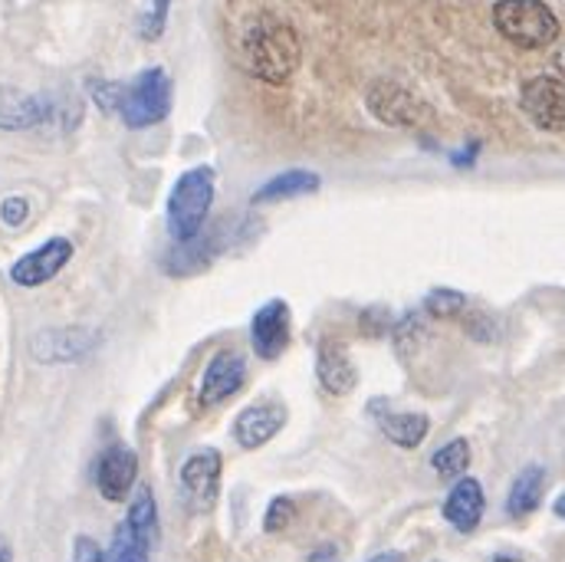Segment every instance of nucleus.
I'll return each mask as SVG.
<instances>
[{
    "instance_id": "nucleus-1",
    "label": "nucleus",
    "mask_w": 565,
    "mask_h": 562,
    "mask_svg": "<svg viewBox=\"0 0 565 562\" xmlns=\"http://www.w3.org/2000/svg\"><path fill=\"white\" fill-rule=\"evenodd\" d=\"M299 56H302L299 36L286 20L260 17L244 33V63L267 86L289 83V76L299 70Z\"/></svg>"
},
{
    "instance_id": "nucleus-2",
    "label": "nucleus",
    "mask_w": 565,
    "mask_h": 562,
    "mask_svg": "<svg viewBox=\"0 0 565 562\" xmlns=\"http://www.w3.org/2000/svg\"><path fill=\"white\" fill-rule=\"evenodd\" d=\"M214 204V171L211 168H191L184 171L171 194H168V231L178 244H188L201 237L204 221Z\"/></svg>"
},
{
    "instance_id": "nucleus-3",
    "label": "nucleus",
    "mask_w": 565,
    "mask_h": 562,
    "mask_svg": "<svg viewBox=\"0 0 565 562\" xmlns=\"http://www.w3.org/2000/svg\"><path fill=\"white\" fill-rule=\"evenodd\" d=\"M493 26L523 50H543L559 40V17L543 0H497Z\"/></svg>"
},
{
    "instance_id": "nucleus-4",
    "label": "nucleus",
    "mask_w": 565,
    "mask_h": 562,
    "mask_svg": "<svg viewBox=\"0 0 565 562\" xmlns=\"http://www.w3.org/2000/svg\"><path fill=\"white\" fill-rule=\"evenodd\" d=\"M129 129H148L171 113V79L161 66L139 73L129 86H122L119 109Z\"/></svg>"
},
{
    "instance_id": "nucleus-5",
    "label": "nucleus",
    "mask_w": 565,
    "mask_h": 562,
    "mask_svg": "<svg viewBox=\"0 0 565 562\" xmlns=\"http://www.w3.org/2000/svg\"><path fill=\"white\" fill-rule=\"evenodd\" d=\"M520 106L526 119L543 132H565V79L536 76L523 86Z\"/></svg>"
},
{
    "instance_id": "nucleus-6",
    "label": "nucleus",
    "mask_w": 565,
    "mask_h": 562,
    "mask_svg": "<svg viewBox=\"0 0 565 562\" xmlns=\"http://www.w3.org/2000/svg\"><path fill=\"white\" fill-rule=\"evenodd\" d=\"M365 103H369V113L379 123L395 126V129H415V126H422L424 119H427V109H424L422 103L405 86L388 83V79L372 83Z\"/></svg>"
},
{
    "instance_id": "nucleus-7",
    "label": "nucleus",
    "mask_w": 565,
    "mask_h": 562,
    "mask_svg": "<svg viewBox=\"0 0 565 562\" xmlns=\"http://www.w3.org/2000/svg\"><path fill=\"white\" fill-rule=\"evenodd\" d=\"M221 454L214 447H204L191 454L181 467V490L194 510H211L221 490Z\"/></svg>"
},
{
    "instance_id": "nucleus-8",
    "label": "nucleus",
    "mask_w": 565,
    "mask_h": 562,
    "mask_svg": "<svg viewBox=\"0 0 565 562\" xmlns=\"http://www.w3.org/2000/svg\"><path fill=\"white\" fill-rule=\"evenodd\" d=\"M70 257H73V244L66 237H53V241L40 244L36 251L23 254L10 267V280L17 283V286H26V289L43 286V283L53 280L70 264Z\"/></svg>"
},
{
    "instance_id": "nucleus-9",
    "label": "nucleus",
    "mask_w": 565,
    "mask_h": 562,
    "mask_svg": "<svg viewBox=\"0 0 565 562\" xmlns=\"http://www.w3.org/2000/svg\"><path fill=\"white\" fill-rule=\"evenodd\" d=\"M136 477H139V457L132 447L126 444H113L99 454L96 460V487L106 500L119 503L129 497V490L136 487Z\"/></svg>"
},
{
    "instance_id": "nucleus-10",
    "label": "nucleus",
    "mask_w": 565,
    "mask_h": 562,
    "mask_svg": "<svg viewBox=\"0 0 565 562\" xmlns=\"http://www.w3.org/2000/svg\"><path fill=\"white\" fill-rule=\"evenodd\" d=\"M99 342V336L93 329L83 326H66V329H43L33 342L30 352L33 359L46 362V365H60V362H76L86 352H93V346Z\"/></svg>"
},
{
    "instance_id": "nucleus-11",
    "label": "nucleus",
    "mask_w": 565,
    "mask_h": 562,
    "mask_svg": "<svg viewBox=\"0 0 565 562\" xmlns=\"http://www.w3.org/2000/svg\"><path fill=\"white\" fill-rule=\"evenodd\" d=\"M244 379H247L244 359H241L237 352L224 349V352H217V356L207 362V369H204V375H201L198 402H201L204 409H214V405L227 402L234 392H241Z\"/></svg>"
},
{
    "instance_id": "nucleus-12",
    "label": "nucleus",
    "mask_w": 565,
    "mask_h": 562,
    "mask_svg": "<svg viewBox=\"0 0 565 562\" xmlns=\"http://www.w3.org/2000/svg\"><path fill=\"white\" fill-rule=\"evenodd\" d=\"M250 342H254V352L260 359H267V362L280 359L286 342H289V306L282 299H270L254 312Z\"/></svg>"
},
{
    "instance_id": "nucleus-13",
    "label": "nucleus",
    "mask_w": 565,
    "mask_h": 562,
    "mask_svg": "<svg viewBox=\"0 0 565 562\" xmlns=\"http://www.w3.org/2000/svg\"><path fill=\"white\" fill-rule=\"evenodd\" d=\"M50 103L17 86H0V132H26L46 123Z\"/></svg>"
},
{
    "instance_id": "nucleus-14",
    "label": "nucleus",
    "mask_w": 565,
    "mask_h": 562,
    "mask_svg": "<svg viewBox=\"0 0 565 562\" xmlns=\"http://www.w3.org/2000/svg\"><path fill=\"white\" fill-rule=\"evenodd\" d=\"M369 412H372V418L379 424V431H382L392 444H398V447H405V450L422 447L427 431H430L427 415H422V412H392L382 399H375V402L369 405Z\"/></svg>"
},
{
    "instance_id": "nucleus-15",
    "label": "nucleus",
    "mask_w": 565,
    "mask_h": 562,
    "mask_svg": "<svg viewBox=\"0 0 565 562\" xmlns=\"http://www.w3.org/2000/svg\"><path fill=\"white\" fill-rule=\"evenodd\" d=\"M282 424H286V412H282V405H277V402L250 405V409H244V412L237 415V422H234V437H237L241 447L257 450V447H264L267 441H274V437L280 434Z\"/></svg>"
},
{
    "instance_id": "nucleus-16",
    "label": "nucleus",
    "mask_w": 565,
    "mask_h": 562,
    "mask_svg": "<svg viewBox=\"0 0 565 562\" xmlns=\"http://www.w3.org/2000/svg\"><path fill=\"white\" fill-rule=\"evenodd\" d=\"M316 375L329 395H349L359 382V372L349 359V349L335 339H326L316 356Z\"/></svg>"
},
{
    "instance_id": "nucleus-17",
    "label": "nucleus",
    "mask_w": 565,
    "mask_h": 562,
    "mask_svg": "<svg viewBox=\"0 0 565 562\" xmlns=\"http://www.w3.org/2000/svg\"><path fill=\"white\" fill-rule=\"evenodd\" d=\"M483 507H487V500H483L480 480L463 477V480H457L454 490L447 494L444 517H447V523H450L457 533H473V530L480 527V520H483Z\"/></svg>"
},
{
    "instance_id": "nucleus-18",
    "label": "nucleus",
    "mask_w": 565,
    "mask_h": 562,
    "mask_svg": "<svg viewBox=\"0 0 565 562\" xmlns=\"http://www.w3.org/2000/svg\"><path fill=\"white\" fill-rule=\"evenodd\" d=\"M543 490H546V470L540 464L523 467L510 487V497H507L510 517H530L543 503Z\"/></svg>"
},
{
    "instance_id": "nucleus-19",
    "label": "nucleus",
    "mask_w": 565,
    "mask_h": 562,
    "mask_svg": "<svg viewBox=\"0 0 565 562\" xmlns=\"http://www.w3.org/2000/svg\"><path fill=\"white\" fill-rule=\"evenodd\" d=\"M319 191V174L312 171H282L277 178H270L260 191H254V204H270V201H289V198H306Z\"/></svg>"
},
{
    "instance_id": "nucleus-20",
    "label": "nucleus",
    "mask_w": 565,
    "mask_h": 562,
    "mask_svg": "<svg viewBox=\"0 0 565 562\" xmlns=\"http://www.w3.org/2000/svg\"><path fill=\"white\" fill-rule=\"evenodd\" d=\"M430 467L437 470L440 480H457V477H463L467 467H470V444H467L463 437L447 441L440 450H434Z\"/></svg>"
},
{
    "instance_id": "nucleus-21",
    "label": "nucleus",
    "mask_w": 565,
    "mask_h": 562,
    "mask_svg": "<svg viewBox=\"0 0 565 562\" xmlns=\"http://www.w3.org/2000/svg\"><path fill=\"white\" fill-rule=\"evenodd\" d=\"M106 562H151V543L141 540L129 523H119L113 547L106 550Z\"/></svg>"
},
{
    "instance_id": "nucleus-22",
    "label": "nucleus",
    "mask_w": 565,
    "mask_h": 562,
    "mask_svg": "<svg viewBox=\"0 0 565 562\" xmlns=\"http://www.w3.org/2000/svg\"><path fill=\"white\" fill-rule=\"evenodd\" d=\"M126 523L139 533L141 540H148L154 547V540H158V507H154V497H151L148 487H139V494H136V500L129 507Z\"/></svg>"
},
{
    "instance_id": "nucleus-23",
    "label": "nucleus",
    "mask_w": 565,
    "mask_h": 562,
    "mask_svg": "<svg viewBox=\"0 0 565 562\" xmlns=\"http://www.w3.org/2000/svg\"><path fill=\"white\" fill-rule=\"evenodd\" d=\"M424 309L434 319H457L467 309V296L457 289H430L424 299Z\"/></svg>"
},
{
    "instance_id": "nucleus-24",
    "label": "nucleus",
    "mask_w": 565,
    "mask_h": 562,
    "mask_svg": "<svg viewBox=\"0 0 565 562\" xmlns=\"http://www.w3.org/2000/svg\"><path fill=\"white\" fill-rule=\"evenodd\" d=\"M424 336H427L424 316L422 312H412V316H405V319L398 322V329H395V346H398L402 356H412V352L422 346Z\"/></svg>"
},
{
    "instance_id": "nucleus-25",
    "label": "nucleus",
    "mask_w": 565,
    "mask_h": 562,
    "mask_svg": "<svg viewBox=\"0 0 565 562\" xmlns=\"http://www.w3.org/2000/svg\"><path fill=\"white\" fill-rule=\"evenodd\" d=\"M168 10H171V0H151V7L145 10V17L139 20V33L145 40H158L164 33Z\"/></svg>"
},
{
    "instance_id": "nucleus-26",
    "label": "nucleus",
    "mask_w": 565,
    "mask_h": 562,
    "mask_svg": "<svg viewBox=\"0 0 565 562\" xmlns=\"http://www.w3.org/2000/svg\"><path fill=\"white\" fill-rule=\"evenodd\" d=\"M292 517H296V503H292L289 497H277V500L270 503L267 517H264V530H267V533H282V530L292 523Z\"/></svg>"
},
{
    "instance_id": "nucleus-27",
    "label": "nucleus",
    "mask_w": 565,
    "mask_h": 562,
    "mask_svg": "<svg viewBox=\"0 0 565 562\" xmlns=\"http://www.w3.org/2000/svg\"><path fill=\"white\" fill-rule=\"evenodd\" d=\"M26 214H30V204H26L23 198H7V201L0 204V218H3L7 227H20V224L26 221Z\"/></svg>"
},
{
    "instance_id": "nucleus-28",
    "label": "nucleus",
    "mask_w": 565,
    "mask_h": 562,
    "mask_svg": "<svg viewBox=\"0 0 565 562\" xmlns=\"http://www.w3.org/2000/svg\"><path fill=\"white\" fill-rule=\"evenodd\" d=\"M70 562H106V553L99 550V543H96V540H89V537H76V543H73V560Z\"/></svg>"
},
{
    "instance_id": "nucleus-29",
    "label": "nucleus",
    "mask_w": 565,
    "mask_h": 562,
    "mask_svg": "<svg viewBox=\"0 0 565 562\" xmlns=\"http://www.w3.org/2000/svg\"><path fill=\"white\" fill-rule=\"evenodd\" d=\"M309 562H342V560H339L335 547H319L316 553H309Z\"/></svg>"
},
{
    "instance_id": "nucleus-30",
    "label": "nucleus",
    "mask_w": 565,
    "mask_h": 562,
    "mask_svg": "<svg viewBox=\"0 0 565 562\" xmlns=\"http://www.w3.org/2000/svg\"><path fill=\"white\" fill-rule=\"evenodd\" d=\"M369 562H405V556L392 550V553H379V556H372V560H369Z\"/></svg>"
},
{
    "instance_id": "nucleus-31",
    "label": "nucleus",
    "mask_w": 565,
    "mask_h": 562,
    "mask_svg": "<svg viewBox=\"0 0 565 562\" xmlns=\"http://www.w3.org/2000/svg\"><path fill=\"white\" fill-rule=\"evenodd\" d=\"M553 510H556V517H563L565 520V494H559V500H556V507H553Z\"/></svg>"
},
{
    "instance_id": "nucleus-32",
    "label": "nucleus",
    "mask_w": 565,
    "mask_h": 562,
    "mask_svg": "<svg viewBox=\"0 0 565 562\" xmlns=\"http://www.w3.org/2000/svg\"><path fill=\"white\" fill-rule=\"evenodd\" d=\"M0 562H10V547H7V540H0Z\"/></svg>"
},
{
    "instance_id": "nucleus-33",
    "label": "nucleus",
    "mask_w": 565,
    "mask_h": 562,
    "mask_svg": "<svg viewBox=\"0 0 565 562\" xmlns=\"http://www.w3.org/2000/svg\"><path fill=\"white\" fill-rule=\"evenodd\" d=\"M493 562H523V560H516V556H497Z\"/></svg>"
}]
</instances>
